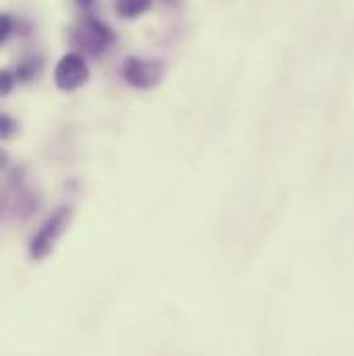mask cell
I'll return each instance as SVG.
<instances>
[{
  "label": "cell",
  "instance_id": "3",
  "mask_svg": "<svg viewBox=\"0 0 354 356\" xmlns=\"http://www.w3.org/2000/svg\"><path fill=\"white\" fill-rule=\"evenodd\" d=\"M122 75L133 88L150 89L162 79V65L141 58H127L122 67Z\"/></svg>",
  "mask_w": 354,
  "mask_h": 356
},
{
  "label": "cell",
  "instance_id": "1",
  "mask_svg": "<svg viewBox=\"0 0 354 356\" xmlns=\"http://www.w3.org/2000/svg\"><path fill=\"white\" fill-rule=\"evenodd\" d=\"M69 218H71V209L63 207L52 218L46 220V224L35 232V236L31 241V257L33 259H42V257H46L52 251L54 243L65 232V228L69 224Z\"/></svg>",
  "mask_w": 354,
  "mask_h": 356
},
{
  "label": "cell",
  "instance_id": "2",
  "mask_svg": "<svg viewBox=\"0 0 354 356\" xmlns=\"http://www.w3.org/2000/svg\"><path fill=\"white\" fill-rule=\"evenodd\" d=\"M89 79V67L81 54H65L54 69V83L63 91H75Z\"/></svg>",
  "mask_w": 354,
  "mask_h": 356
},
{
  "label": "cell",
  "instance_id": "5",
  "mask_svg": "<svg viewBox=\"0 0 354 356\" xmlns=\"http://www.w3.org/2000/svg\"><path fill=\"white\" fill-rule=\"evenodd\" d=\"M152 6V0H114V8L122 19L141 17Z\"/></svg>",
  "mask_w": 354,
  "mask_h": 356
},
{
  "label": "cell",
  "instance_id": "4",
  "mask_svg": "<svg viewBox=\"0 0 354 356\" xmlns=\"http://www.w3.org/2000/svg\"><path fill=\"white\" fill-rule=\"evenodd\" d=\"M83 33H86L83 44H88L93 52L106 50V48L112 44V40H114L112 31H110L106 25L97 23V21H91V23H88V25H86V29H83Z\"/></svg>",
  "mask_w": 354,
  "mask_h": 356
}]
</instances>
